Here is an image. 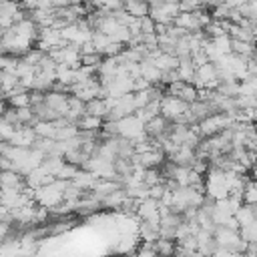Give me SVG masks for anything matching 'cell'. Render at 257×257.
<instances>
[{"label": "cell", "instance_id": "e0dca14e", "mask_svg": "<svg viewBox=\"0 0 257 257\" xmlns=\"http://www.w3.org/2000/svg\"><path fill=\"white\" fill-rule=\"evenodd\" d=\"M102 118H98V116H92V114H82L78 120H76V128L78 131H100L102 128Z\"/></svg>", "mask_w": 257, "mask_h": 257}, {"label": "cell", "instance_id": "8992f818", "mask_svg": "<svg viewBox=\"0 0 257 257\" xmlns=\"http://www.w3.org/2000/svg\"><path fill=\"white\" fill-rule=\"evenodd\" d=\"M135 215L139 217V221H147V223H159L161 221V205L155 199H143L139 201V207L135 211Z\"/></svg>", "mask_w": 257, "mask_h": 257}, {"label": "cell", "instance_id": "d6a6232c", "mask_svg": "<svg viewBox=\"0 0 257 257\" xmlns=\"http://www.w3.org/2000/svg\"><path fill=\"white\" fill-rule=\"evenodd\" d=\"M4 108H6V104H4V100L0 98V116H2V112H4Z\"/></svg>", "mask_w": 257, "mask_h": 257}, {"label": "cell", "instance_id": "83f0119b", "mask_svg": "<svg viewBox=\"0 0 257 257\" xmlns=\"http://www.w3.org/2000/svg\"><path fill=\"white\" fill-rule=\"evenodd\" d=\"M143 183H145L147 187H153V185L165 183V179H163V175H161L159 169H145V173H143Z\"/></svg>", "mask_w": 257, "mask_h": 257}, {"label": "cell", "instance_id": "4dcf8cb0", "mask_svg": "<svg viewBox=\"0 0 257 257\" xmlns=\"http://www.w3.org/2000/svg\"><path fill=\"white\" fill-rule=\"evenodd\" d=\"M249 0H225V4L229 6V8H241L243 4H247Z\"/></svg>", "mask_w": 257, "mask_h": 257}, {"label": "cell", "instance_id": "8fae6325", "mask_svg": "<svg viewBox=\"0 0 257 257\" xmlns=\"http://www.w3.org/2000/svg\"><path fill=\"white\" fill-rule=\"evenodd\" d=\"M151 249L157 257H175V251H177V241L175 239H165V237H159L151 243Z\"/></svg>", "mask_w": 257, "mask_h": 257}, {"label": "cell", "instance_id": "5bb4252c", "mask_svg": "<svg viewBox=\"0 0 257 257\" xmlns=\"http://www.w3.org/2000/svg\"><path fill=\"white\" fill-rule=\"evenodd\" d=\"M195 70H197V66L193 64V60H191V56L189 58H179V66H177V72H179V78L183 80V82H193V78H195Z\"/></svg>", "mask_w": 257, "mask_h": 257}, {"label": "cell", "instance_id": "d4e9b609", "mask_svg": "<svg viewBox=\"0 0 257 257\" xmlns=\"http://www.w3.org/2000/svg\"><path fill=\"white\" fill-rule=\"evenodd\" d=\"M215 50L219 52V56H225V54H231V36L229 34H223V36H217L211 40Z\"/></svg>", "mask_w": 257, "mask_h": 257}, {"label": "cell", "instance_id": "9a60e30c", "mask_svg": "<svg viewBox=\"0 0 257 257\" xmlns=\"http://www.w3.org/2000/svg\"><path fill=\"white\" fill-rule=\"evenodd\" d=\"M153 62H155V66H157L161 72L177 70V66H179V58L173 56V54H165V52H161L157 58H153Z\"/></svg>", "mask_w": 257, "mask_h": 257}, {"label": "cell", "instance_id": "f546056e", "mask_svg": "<svg viewBox=\"0 0 257 257\" xmlns=\"http://www.w3.org/2000/svg\"><path fill=\"white\" fill-rule=\"evenodd\" d=\"M141 34H155V20L151 16L141 18Z\"/></svg>", "mask_w": 257, "mask_h": 257}, {"label": "cell", "instance_id": "52a82bcc", "mask_svg": "<svg viewBox=\"0 0 257 257\" xmlns=\"http://www.w3.org/2000/svg\"><path fill=\"white\" fill-rule=\"evenodd\" d=\"M0 189H18V191H24L28 187H26L24 175H20L14 169H4V171H0Z\"/></svg>", "mask_w": 257, "mask_h": 257}, {"label": "cell", "instance_id": "ffe728a7", "mask_svg": "<svg viewBox=\"0 0 257 257\" xmlns=\"http://www.w3.org/2000/svg\"><path fill=\"white\" fill-rule=\"evenodd\" d=\"M235 221H237V225H239V229L241 227H245V225H249L251 221H255V213H253V207L251 205H241L237 211H235Z\"/></svg>", "mask_w": 257, "mask_h": 257}, {"label": "cell", "instance_id": "2e32d148", "mask_svg": "<svg viewBox=\"0 0 257 257\" xmlns=\"http://www.w3.org/2000/svg\"><path fill=\"white\" fill-rule=\"evenodd\" d=\"M139 235L141 239H145V243H153L155 239H159V223H147V221H139Z\"/></svg>", "mask_w": 257, "mask_h": 257}, {"label": "cell", "instance_id": "7a4b0ae2", "mask_svg": "<svg viewBox=\"0 0 257 257\" xmlns=\"http://www.w3.org/2000/svg\"><path fill=\"white\" fill-rule=\"evenodd\" d=\"M237 120L225 112H217V114H211L207 116L205 120H201L197 126H199V135L201 139H209V137H215L219 133H223L225 128H231Z\"/></svg>", "mask_w": 257, "mask_h": 257}, {"label": "cell", "instance_id": "484cf974", "mask_svg": "<svg viewBox=\"0 0 257 257\" xmlns=\"http://www.w3.org/2000/svg\"><path fill=\"white\" fill-rule=\"evenodd\" d=\"M257 203V181L249 179L243 189V205H255Z\"/></svg>", "mask_w": 257, "mask_h": 257}, {"label": "cell", "instance_id": "7c38bea8", "mask_svg": "<svg viewBox=\"0 0 257 257\" xmlns=\"http://www.w3.org/2000/svg\"><path fill=\"white\" fill-rule=\"evenodd\" d=\"M122 10L135 18L149 16V2L147 0H122Z\"/></svg>", "mask_w": 257, "mask_h": 257}, {"label": "cell", "instance_id": "836d02e7", "mask_svg": "<svg viewBox=\"0 0 257 257\" xmlns=\"http://www.w3.org/2000/svg\"><path fill=\"white\" fill-rule=\"evenodd\" d=\"M171 2H179V0H171Z\"/></svg>", "mask_w": 257, "mask_h": 257}, {"label": "cell", "instance_id": "1f68e13d", "mask_svg": "<svg viewBox=\"0 0 257 257\" xmlns=\"http://www.w3.org/2000/svg\"><path fill=\"white\" fill-rule=\"evenodd\" d=\"M6 54V48H4V44H2V40H0V56H4Z\"/></svg>", "mask_w": 257, "mask_h": 257}, {"label": "cell", "instance_id": "d6986e66", "mask_svg": "<svg viewBox=\"0 0 257 257\" xmlns=\"http://www.w3.org/2000/svg\"><path fill=\"white\" fill-rule=\"evenodd\" d=\"M126 199V191L124 189H118L110 195H106L104 199H100V207H106V209H120L122 201Z\"/></svg>", "mask_w": 257, "mask_h": 257}, {"label": "cell", "instance_id": "9c48e42d", "mask_svg": "<svg viewBox=\"0 0 257 257\" xmlns=\"http://www.w3.org/2000/svg\"><path fill=\"white\" fill-rule=\"evenodd\" d=\"M44 104L50 106L52 110H56V112H60V114L64 116L66 106H68V94H64V92H56V90H48V92H44Z\"/></svg>", "mask_w": 257, "mask_h": 257}, {"label": "cell", "instance_id": "277c9868", "mask_svg": "<svg viewBox=\"0 0 257 257\" xmlns=\"http://www.w3.org/2000/svg\"><path fill=\"white\" fill-rule=\"evenodd\" d=\"M189 110V104L183 102L181 98L177 96H169V94H163L161 98V116H165L167 120L175 122L181 114H185Z\"/></svg>", "mask_w": 257, "mask_h": 257}, {"label": "cell", "instance_id": "4fadbf2b", "mask_svg": "<svg viewBox=\"0 0 257 257\" xmlns=\"http://www.w3.org/2000/svg\"><path fill=\"white\" fill-rule=\"evenodd\" d=\"M96 181H98V177L92 175V173H88V171H84V169H78L76 175L72 177V183L78 189H82V191H92V187L96 185Z\"/></svg>", "mask_w": 257, "mask_h": 257}, {"label": "cell", "instance_id": "e575fe53", "mask_svg": "<svg viewBox=\"0 0 257 257\" xmlns=\"http://www.w3.org/2000/svg\"><path fill=\"white\" fill-rule=\"evenodd\" d=\"M0 36H2V30H0Z\"/></svg>", "mask_w": 257, "mask_h": 257}, {"label": "cell", "instance_id": "3957f363", "mask_svg": "<svg viewBox=\"0 0 257 257\" xmlns=\"http://www.w3.org/2000/svg\"><path fill=\"white\" fill-rule=\"evenodd\" d=\"M116 135L122 137V139H128V141H139L145 135V122L139 120L135 114L131 116H124L120 120H116Z\"/></svg>", "mask_w": 257, "mask_h": 257}, {"label": "cell", "instance_id": "ba28073f", "mask_svg": "<svg viewBox=\"0 0 257 257\" xmlns=\"http://www.w3.org/2000/svg\"><path fill=\"white\" fill-rule=\"evenodd\" d=\"M34 141H36V133H34V128H32V126H18V128L14 131V135H12V139H10L8 143H10V145H14V147L32 149Z\"/></svg>", "mask_w": 257, "mask_h": 257}, {"label": "cell", "instance_id": "6da1fadb", "mask_svg": "<svg viewBox=\"0 0 257 257\" xmlns=\"http://www.w3.org/2000/svg\"><path fill=\"white\" fill-rule=\"evenodd\" d=\"M213 239L217 243V249H225V251H231V253H243L247 249V243L241 239L239 231L229 229V227H223V225H217L215 227Z\"/></svg>", "mask_w": 257, "mask_h": 257}, {"label": "cell", "instance_id": "7402d4cb", "mask_svg": "<svg viewBox=\"0 0 257 257\" xmlns=\"http://www.w3.org/2000/svg\"><path fill=\"white\" fill-rule=\"evenodd\" d=\"M32 128H34L36 137H42V139H54V137H56V122H42V120H36Z\"/></svg>", "mask_w": 257, "mask_h": 257}, {"label": "cell", "instance_id": "44dd1931", "mask_svg": "<svg viewBox=\"0 0 257 257\" xmlns=\"http://www.w3.org/2000/svg\"><path fill=\"white\" fill-rule=\"evenodd\" d=\"M215 90H217L221 96H225V98H235V96H239V80L219 82Z\"/></svg>", "mask_w": 257, "mask_h": 257}, {"label": "cell", "instance_id": "30bf717a", "mask_svg": "<svg viewBox=\"0 0 257 257\" xmlns=\"http://www.w3.org/2000/svg\"><path fill=\"white\" fill-rule=\"evenodd\" d=\"M173 24H175V26H179V28H183V30H187L189 34H191V32H195V30H203L195 12H179V14L175 16Z\"/></svg>", "mask_w": 257, "mask_h": 257}, {"label": "cell", "instance_id": "4316f807", "mask_svg": "<svg viewBox=\"0 0 257 257\" xmlns=\"http://www.w3.org/2000/svg\"><path fill=\"white\" fill-rule=\"evenodd\" d=\"M239 235H241V239H243L245 243H257V219L251 221L249 225L241 227V229H239Z\"/></svg>", "mask_w": 257, "mask_h": 257}, {"label": "cell", "instance_id": "cb8c5ba5", "mask_svg": "<svg viewBox=\"0 0 257 257\" xmlns=\"http://www.w3.org/2000/svg\"><path fill=\"white\" fill-rule=\"evenodd\" d=\"M104 60V56L100 52H86V54H80V66H86V68H98L100 62Z\"/></svg>", "mask_w": 257, "mask_h": 257}, {"label": "cell", "instance_id": "603a6c76", "mask_svg": "<svg viewBox=\"0 0 257 257\" xmlns=\"http://www.w3.org/2000/svg\"><path fill=\"white\" fill-rule=\"evenodd\" d=\"M6 98H8V104L14 106V108L30 106V94H28V90H22V92H10Z\"/></svg>", "mask_w": 257, "mask_h": 257}, {"label": "cell", "instance_id": "5b68a950", "mask_svg": "<svg viewBox=\"0 0 257 257\" xmlns=\"http://www.w3.org/2000/svg\"><path fill=\"white\" fill-rule=\"evenodd\" d=\"M165 94H169V96H177V98H181V100L187 102V104L199 100V90H197L193 84L183 82V80H177V82H173V84H167Z\"/></svg>", "mask_w": 257, "mask_h": 257}, {"label": "cell", "instance_id": "f1b7e54d", "mask_svg": "<svg viewBox=\"0 0 257 257\" xmlns=\"http://www.w3.org/2000/svg\"><path fill=\"white\" fill-rule=\"evenodd\" d=\"M201 0H179V8L181 12H195L197 8H201Z\"/></svg>", "mask_w": 257, "mask_h": 257}, {"label": "cell", "instance_id": "ac0fdd59", "mask_svg": "<svg viewBox=\"0 0 257 257\" xmlns=\"http://www.w3.org/2000/svg\"><path fill=\"white\" fill-rule=\"evenodd\" d=\"M106 102L104 98H92L84 104V114H92V116H98V118H104L106 114Z\"/></svg>", "mask_w": 257, "mask_h": 257}]
</instances>
